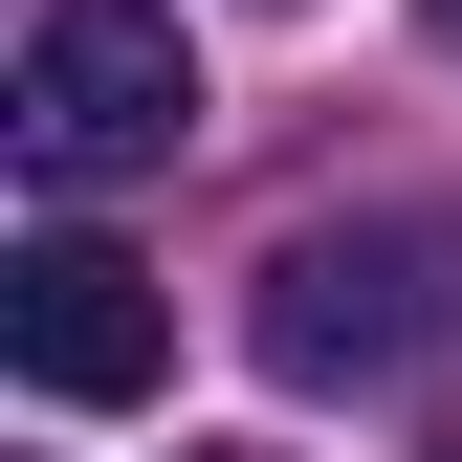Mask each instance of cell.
I'll return each instance as SVG.
<instances>
[{
    "mask_svg": "<svg viewBox=\"0 0 462 462\" xmlns=\"http://www.w3.org/2000/svg\"><path fill=\"white\" fill-rule=\"evenodd\" d=\"M199 462H264V440H199Z\"/></svg>",
    "mask_w": 462,
    "mask_h": 462,
    "instance_id": "obj_5",
    "label": "cell"
},
{
    "mask_svg": "<svg viewBox=\"0 0 462 462\" xmlns=\"http://www.w3.org/2000/svg\"><path fill=\"white\" fill-rule=\"evenodd\" d=\"M243 353H264L286 396H396V374H440V353H462V220H440V199L286 220V243H264V309H243Z\"/></svg>",
    "mask_w": 462,
    "mask_h": 462,
    "instance_id": "obj_1",
    "label": "cell"
},
{
    "mask_svg": "<svg viewBox=\"0 0 462 462\" xmlns=\"http://www.w3.org/2000/svg\"><path fill=\"white\" fill-rule=\"evenodd\" d=\"M440 462H462V440H440Z\"/></svg>",
    "mask_w": 462,
    "mask_h": 462,
    "instance_id": "obj_6",
    "label": "cell"
},
{
    "mask_svg": "<svg viewBox=\"0 0 462 462\" xmlns=\"http://www.w3.org/2000/svg\"><path fill=\"white\" fill-rule=\"evenodd\" d=\"M177 133H199L177 0H44V44H23V177L44 199H110V177H154Z\"/></svg>",
    "mask_w": 462,
    "mask_h": 462,
    "instance_id": "obj_2",
    "label": "cell"
},
{
    "mask_svg": "<svg viewBox=\"0 0 462 462\" xmlns=\"http://www.w3.org/2000/svg\"><path fill=\"white\" fill-rule=\"evenodd\" d=\"M0 353H23V396H67V419H133V396L177 374V309H154V264H133V243L44 220V243L0 264Z\"/></svg>",
    "mask_w": 462,
    "mask_h": 462,
    "instance_id": "obj_3",
    "label": "cell"
},
{
    "mask_svg": "<svg viewBox=\"0 0 462 462\" xmlns=\"http://www.w3.org/2000/svg\"><path fill=\"white\" fill-rule=\"evenodd\" d=\"M419 23H440V44H462V0H419Z\"/></svg>",
    "mask_w": 462,
    "mask_h": 462,
    "instance_id": "obj_4",
    "label": "cell"
}]
</instances>
